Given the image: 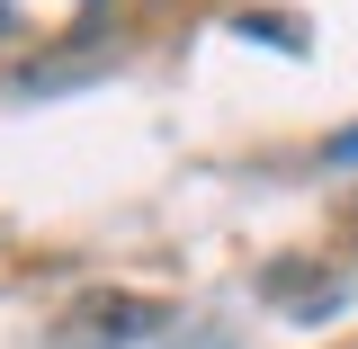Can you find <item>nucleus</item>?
I'll list each match as a JSON object with an SVG mask.
<instances>
[{
	"mask_svg": "<svg viewBox=\"0 0 358 349\" xmlns=\"http://www.w3.org/2000/svg\"><path fill=\"white\" fill-rule=\"evenodd\" d=\"M143 332H162V305H143V296H90V305L63 322V349H90V341H143Z\"/></svg>",
	"mask_w": 358,
	"mask_h": 349,
	"instance_id": "f257e3e1",
	"label": "nucleus"
},
{
	"mask_svg": "<svg viewBox=\"0 0 358 349\" xmlns=\"http://www.w3.org/2000/svg\"><path fill=\"white\" fill-rule=\"evenodd\" d=\"M322 152H331V162H358V126H350V134H331Z\"/></svg>",
	"mask_w": 358,
	"mask_h": 349,
	"instance_id": "f03ea898",
	"label": "nucleus"
}]
</instances>
